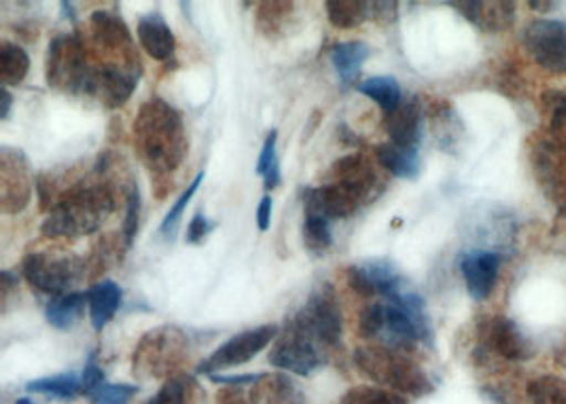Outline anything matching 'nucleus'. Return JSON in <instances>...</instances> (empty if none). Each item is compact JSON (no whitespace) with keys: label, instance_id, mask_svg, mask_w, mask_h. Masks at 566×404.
Here are the masks:
<instances>
[{"label":"nucleus","instance_id":"26","mask_svg":"<svg viewBox=\"0 0 566 404\" xmlns=\"http://www.w3.org/2000/svg\"><path fill=\"white\" fill-rule=\"evenodd\" d=\"M30 71V57L27 51L15 43L2 41L0 43V83L2 87L18 85L27 78Z\"/></svg>","mask_w":566,"mask_h":404},{"label":"nucleus","instance_id":"27","mask_svg":"<svg viewBox=\"0 0 566 404\" xmlns=\"http://www.w3.org/2000/svg\"><path fill=\"white\" fill-rule=\"evenodd\" d=\"M200 385L187 375L166 381L147 404H200Z\"/></svg>","mask_w":566,"mask_h":404},{"label":"nucleus","instance_id":"14","mask_svg":"<svg viewBox=\"0 0 566 404\" xmlns=\"http://www.w3.org/2000/svg\"><path fill=\"white\" fill-rule=\"evenodd\" d=\"M348 284L363 297L378 299H392L410 286L387 258H369L348 267Z\"/></svg>","mask_w":566,"mask_h":404},{"label":"nucleus","instance_id":"16","mask_svg":"<svg viewBox=\"0 0 566 404\" xmlns=\"http://www.w3.org/2000/svg\"><path fill=\"white\" fill-rule=\"evenodd\" d=\"M501 254L494 251H469L463 253L459 267L463 274L467 293L473 301H486L499 279Z\"/></svg>","mask_w":566,"mask_h":404},{"label":"nucleus","instance_id":"28","mask_svg":"<svg viewBox=\"0 0 566 404\" xmlns=\"http://www.w3.org/2000/svg\"><path fill=\"white\" fill-rule=\"evenodd\" d=\"M327 15L335 28H357L371 18V2L363 0H332L327 2Z\"/></svg>","mask_w":566,"mask_h":404},{"label":"nucleus","instance_id":"22","mask_svg":"<svg viewBox=\"0 0 566 404\" xmlns=\"http://www.w3.org/2000/svg\"><path fill=\"white\" fill-rule=\"evenodd\" d=\"M369 55H371V50L365 43H360V41L337 43L329 51L335 73L342 78L344 85H350L357 78L363 64L369 60Z\"/></svg>","mask_w":566,"mask_h":404},{"label":"nucleus","instance_id":"2","mask_svg":"<svg viewBox=\"0 0 566 404\" xmlns=\"http://www.w3.org/2000/svg\"><path fill=\"white\" fill-rule=\"evenodd\" d=\"M134 142L143 163L155 177L175 172L189 149L179 110L161 98L143 104L134 126Z\"/></svg>","mask_w":566,"mask_h":404},{"label":"nucleus","instance_id":"42","mask_svg":"<svg viewBox=\"0 0 566 404\" xmlns=\"http://www.w3.org/2000/svg\"><path fill=\"white\" fill-rule=\"evenodd\" d=\"M554 7H556V2H531V9H539V11H549Z\"/></svg>","mask_w":566,"mask_h":404},{"label":"nucleus","instance_id":"39","mask_svg":"<svg viewBox=\"0 0 566 404\" xmlns=\"http://www.w3.org/2000/svg\"><path fill=\"white\" fill-rule=\"evenodd\" d=\"M261 380L263 375H210V381L230 387H253Z\"/></svg>","mask_w":566,"mask_h":404},{"label":"nucleus","instance_id":"3","mask_svg":"<svg viewBox=\"0 0 566 404\" xmlns=\"http://www.w3.org/2000/svg\"><path fill=\"white\" fill-rule=\"evenodd\" d=\"M113 210V193L103 182L81 184L55 202L41 231L48 237H85L103 227Z\"/></svg>","mask_w":566,"mask_h":404},{"label":"nucleus","instance_id":"6","mask_svg":"<svg viewBox=\"0 0 566 404\" xmlns=\"http://www.w3.org/2000/svg\"><path fill=\"white\" fill-rule=\"evenodd\" d=\"M94 66L87 60L83 41L75 34L53 39L48 53V83L66 94H83L87 89Z\"/></svg>","mask_w":566,"mask_h":404},{"label":"nucleus","instance_id":"19","mask_svg":"<svg viewBox=\"0 0 566 404\" xmlns=\"http://www.w3.org/2000/svg\"><path fill=\"white\" fill-rule=\"evenodd\" d=\"M136 34H138V41H140L143 50L147 51L154 60L164 62L175 53L177 41H175L172 28L161 18V13L143 15L138 20V32Z\"/></svg>","mask_w":566,"mask_h":404},{"label":"nucleus","instance_id":"32","mask_svg":"<svg viewBox=\"0 0 566 404\" xmlns=\"http://www.w3.org/2000/svg\"><path fill=\"white\" fill-rule=\"evenodd\" d=\"M304 244L312 253L321 254L329 251L334 244V231H332V221L323 216L306 214L304 219Z\"/></svg>","mask_w":566,"mask_h":404},{"label":"nucleus","instance_id":"12","mask_svg":"<svg viewBox=\"0 0 566 404\" xmlns=\"http://www.w3.org/2000/svg\"><path fill=\"white\" fill-rule=\"evenodd\" d=\"M480 352L507 362H524L533 358V345L514 320L494 316L480 327Z\"/></svg>","mask_w":566,"mask_h":404},{"label":"nucleus","instance_id":"37","mask_svg":"<svg viewBox=\"0 0 566 404\" xmlns=\"http://www.w3.org/2000/svg\"><path fill=\"white\" fill-rule=\"evenodd\" d=\"M81 381H83V394H85V396H92L103 383H106V381H104L103 366L98 364L96 354H92L87 358Z\"/></svg>","mask_w":566,"mask_h":404},{"label":"nucleus","instance_id":"9","mask_svg":"<svg viewBox=\"0 0 566 404\" xmlns=\"http://www.w3.org/2000/svg\"><path fill=\"white\" fill-rule=\"evenodd\" d=\"M329 352L323 350L314 339L286 322L283 332L276 337L270 352V364L289 373L308 378L316 369L329 362Z\"/></svg>","mask_w":566,"mask_h":404},{"label":"nucleus","instance_id":"34","mask_svg":"<svg viewBox=\"0 0 566 404\" xmlns=\"http://www.w3.org/2000/svg\"><path fill=\"white\" fill-rule=\"evenodd\" d=\"M202 180H205V172H200L198 177L193 178V180L187 184V189L180 193L179 200H177V203L170 208V212L166 214V219H164V223H161V227H159V231H161L164 235H168V237H170V235H175V231L179 228L182 212H185V208H187L189 202H191V198L196 195V191L200 189Z\"/></svg>","mask_w":566,"mask_h":404},{"label":"nucleus","instance_id":"4","mask_svg":"<svg viewBox=\"0 0 566 404\" xmlns=\"http://www.w3.org/2000/svg\"><path fill=\"white\" fill-rule=\"evenodd\" d=\"M355 364L359 366L365 378L374 381L380 387L392 390L401 396H427L431 394L433 381L418 366L410 355L387 348H363L355 352Z\"/></svg>","mask_w":566,"mask_h":404},{"label":"nucleus","instance_id":"5","mask_svg":"<svg viewBox=\"0 0 566 404\" xmlns=\"http://www.w3.org/2000/svg\"><path fill=\"white\" fill-rule=\"evenodd\" d=\"M286 322L302 330L310 339H314L329 354H334L339 348L342 311H339L334 288L329 284H323L318 290H314L304 307Z\"/></svg>","mask_w":566,"mask_h":404},{"label":"nucleus","instance_id":"30","mask_svg":"<svg viewBox=\"0 0 566 404\" xmlns=\"http://www.w3.org/2000/svg\"><path fill=\"white\" fill-rule=\"evenodd\" d=\"M531 404H566V380L543 375L531 381L526 387Z\"/></svg>","mask_w":566,"mask_h":404},{"label":"nucleus","instance_id":"18","mask_svg":"<svg viewBox=\"0 0 566 404\" xmlns=\"http://www.w3.org/2000/svg\"><path fill=\"white\" fill-rule=\"evenodd\" d=\"M390 145L401 149H418L424 129V113L422 106L416 100L401 102L399 108L388 113L385 117Z\"/></svg>","mask_w":566,"mask_h":404},{"label":"nucleus","instance_id":"35","mask_svg":"<svg viewBox=\"0 0 566 404\" xmlns=\"http://www.w3.org/2000/svg\"><path fill=\"white\" fill-rule=\"evenodd\" d=\"M138 394L136 385L128 383H103L92 396H87L94 404H129Z\"/></svg>","mask_w":566,"mask_h":404},{"label":"nucleus","instance_id":"17","mask_svg":"<svg viewBox=\"0 0 566 404\" xmlns=\"http://www.w3.org/2000/svg\"><path fill=\"white\" fill-rule=\"evenodd\" d=\"M452 7L463 13L464 20L490 34L505 32L515 22V4L510 0H473L454 2Z\"/></svg>","mask_w":566,"mask_h":404},{"label":"nucleus","instance_id":"25","mask_svg":"<svg viewBox=\"0 0 566 404\" xmlns=\"http://www.w3.org/2000/svg\"><path fill=\"white\" fill-rule=\"evenodd\" d=\"M27 390L57 401H73L78 394H83V381L75 373H57L52 378L30 381Z\"/></svg>","mask_w":566,"mask_h":404},{"label":"nucleus","instance_id":"20","mask_svg":"<svg viewBox=\"0 0 566 404\" xmlns=\"http://www.w3.org/2000/svg\"><path fill=\"white\" fill-rule=\"evenodd\" d=\"M122 299H124V293L115 281L103 279V281L94 284L87 290V309H90L92 327L96 330L106 329L108 322L119 311Z\"/></svg>","mask_w":566,"mask_h":404},{"label":"nucleus","instance_id":"29","mask_svg":"<svg viewBox=\"0 0 566 404\" xmlns=\"http://www.w3.org/2000/svg\"><path fill=\"white\" fill-rule=\"evenodd\" d=\"M276 142H279V131L272 129L261 147V155L258 159V174L263 178L265 189H276L281 184V161L276 155Z\"/></svg>","mask_w":566,"mask_h":404},{"label":"nucleus","instance_id":"15","mask_svg":"<svg viewBox=\"0 0 566 404\" xmlns=\"http://www.w3.org/2000/svg\"><path fill=\"white\" fill-rule=\"evenodd\" d=\"M533 170L545 198L566 216V151L552 138L541 140L533 149Z\"/></svg>","mask_w":566,"mask_h":404},{"label":"nucleus","instance_id":"41","mask_svg":"<svg viewBox=\"0 0 566 404\" xmlns=\"http://www.w3.org/2000/svg\"><path fill=\"white\" fill-rule=\"evenodd\" d=\"M11 104H13V98H11L9 89H7V87H2V89H0V119H2V121H4V119H9Z\"/></svg>","mask_w":566,"mask_h":404},{"label":"nucleus","instance_id":"24","mask_svg":"<svg viewBox=\"0 0 566 404\" xmlns=\"http://www.w3.org/2000/svg\"><path fill=\"white\" fill-rule=\"evenodd\" d=\"M359 94L367 96L369 100L376 102L385 115L392 113L395 108L401 106L403 102V94H401V87L397 83V78L392 76H371V78H365L363 83L357 85Z\"/></svg>","mask_w":566,"mask_h":404},{"label":"nucleus","instance_id":"36","mask_svg":"<svg viewBox=\"0 0 566 404\" xmlns=\"http://www.w3.org/2000/svg\"><path fill=\"white\" fill-rule=\"evenodd\" d=\"M138 221H140V191L136 184H132L126 195V219H124V237L126 246H132L136 233H138Z\"/></svg>","mask_w":566,"mask_h":404},{"label":"nucleus","instance_id":"33","mask_svg":"<svg viewBox=\"0 0 566 404\" xmlns=\"http://www.w3.org/2000/svg\"><path fill=\"white\" fill-rule=\"evenodd\" d=\"M291 9H293L291 2H261L258 24L263 30V34H268V36L276 34L283 28L284 22L289 20Z\"/></svg>","mask_w":566,"mask_h":404},{"label":"nucleus","instance_id":"43","mask_svg":"<svg viewBox=\"0 0 566 404\" xmlns=\"http://www.w3.org/2000/svg\"><path fill=\"white\" fill-rule=\"evenodd\" d=\"M15 404H36L34 401H30V398H20V401H15Z\"/></svg>","mask_w":566,"mask_h":404},{"label":"nucleus","instance_id":"21","mask_svg":"<svg viewBox=\"0 0 566 404\" xmlns=\"http://www.w3.org/2000/svg\"><path fill=\"white\" fill-rule=\"evenodd\" d=\"M85 305H87V293L60 295V297H53L45 307V318L53 329H75L85 313Z\"/></svg>","mask_w":566,"mask_h":404},{"label":"nucleus","instance_id":"23","mask_svg":"<svg viewBox=\"0 0 566 404\" xmlns=\"http://www.w3.org/2000/svg\"><path fill=\"white\" fill-rule=\"evenodd\" d=\"M378 163L390 172L392 177L403 178V180H416L420 174V152L418 149H401L395 145H380L376 149Z\"/></svg>","mask_w":566,"mask_h":404},{"label":"nucleus","instance_id":"1","mask_svg":"<svg viewBox=\"0 0 566 404\" xmlns=\"http://www.w3.org/2000/svg\"><path fill=\"white\" fill-rule=\"evenodd\" d=\"M359 334L378 348L406 352L431 339L424 299L410 286L392 299H380L360 311Z\"/></svg>","mask_w":566,"mask_h":404},{"label":"nucleus","instance_id":"31","mask_svg":"<svg viewBox=\"0 0 566 404\" xmlns=\"http://www.w3.org/2000/svg\"><path fill=\"white\" fill-rule=\"evenodd\" d=\"M339 404H410L408 396H401L387 387H374V385H359L348 390Z\"/></svg>","mask_w":566,"mask_h":404},{"label":"nucleus","instance_id":"38","mask_svg":"<svg viewBox=\"0 0 566 404\" xmlns=\"http://www.w3.org/2000/svg\"><path fill=\"white\" fill-rule=\"evenodd\" d=\"M214 227H217V223H210L207 216H202V214L198 212V214L191 219L189 228H187V242H189V244H200V242H205L208 233L214 231Z\"/></svg>","mask_w":566,"mask_h":404},{"label":"nucleus","instance_id":"11","mask_svg":"<svg viewBox=\"0 0 566 404\" xmlns=\"http://www.w3.org/2000/svg\"><path fill=\"white\" fill-rule=\"evenodd\" d=\"M522 43L541 68L566 75V24L558 20H535L524 28Z\"/></svg>","mask_w":566,"mask_h":404},{"label":"nucleus","instance_id":"13","mask_svg":"<svg viewBox=\"0 0 566 404\" xmlns=\"http://www.w3.org/2000/svg\"><path fill=\"white\" fill-rule=\"evenodd\" d=\"M32 195V172L27 155L18 149L0 151V208L4 214H18Z\"/></svg>","mask_w":566,"mask_h":404},{"label":"nucleus","instance_id":"7","mask_svg":"<svg viewBox=\"0 0 566 404\" xmlns=\"http://www.w3.org/2000/svg\"><path fill=\"white\" fill-rule=\"evenodd\" d=\"M22 272L32 288L60 297L85 276V265L75 254L32 253L24 258Z\"/></svg>","mask_w":566,"mask_h":404},{"label":"nucleus","instance_id":"8","mask_svg":"<svg viewBox=\"0 0 566 404\" xmlns=\"http://www.w3.org/2000/svg\"><path fill=\"white\" fill-rule=\"evenodd\" d=\"M187 355V337L175 327L151 330L134 352V375L164 378L172 373Z\"/></svg>","mask_w":566,"mask_h":404},{"label":"nucleus","instance_id":"10","mask_svg":"<svg viewBox=\"0 0 566 404\" xmlns=\"http://www.w3.org/2000/svg\"><path fill=\"white\" fill-rule=\"evenodd\" d=\"M279 329L272 325L244 330L240 334L226 341L219 350H214L207 360L198 366L200 375H214L217 371H226L232 366H242L253 360L259 352H263L272 341H276Z\"/></svg>","mask_w":566,"mask_h":404},{"label":"nucleus","instance_id":"40","mask_svg":"<svg viewBox=\"0 0 566 404\" xmlns=\"http://www.w3.org/2000/svg\"><path fill=\"white\" fill-rule=\"evenodd\" d=\"M272 225V198L263 195L258 208V227L261 233H265Z\"/></svg>","mask_w":566,"mask_h":404}]
</instances>
